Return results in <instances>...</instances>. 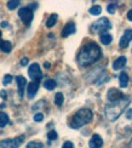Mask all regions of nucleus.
Listing matches in <instances>:
<instances>
[{
    "label": "nucleus",
    "instance_id": "nucleus-24",
    "mask_svg": "<svg viewBox=\"0 0 132 148\" xmlns=\"http://www.w3.org/2000/svg\"><path fill=\"white\" fill-rule=\"evenodd\" d=\"M27 148H44V145L41 142H38V141H32L27 145Z\"/></svg>",
    "mask_w": 132,
    "mask_h": 148
},
{
    "label": "nucleus",
    "instance_id": "nucleus-2",
    "mask_svg": "<svg viewBox=\"0 0 132 148\" xmlns=\"http://www.w3.org/2000/svg\"><path fill=\"white\" fill-rule=\"evenodd\" d=\"M129 103H130V97L127 96H125L124 98H121L119 101L109 102V104H107L104 108V113H105V116L108 118V120L110 121L116 120L126 110V107L129 106Z\"/></svg>",
    "mask_w": 132,
    "mask_h": 148
},
{
    "label": "nucleus",
    "instance_id": "nucleus-8",
    "mask_svg": "<svg viewBox=\"0 0 132 148\" xmlns=\"http://www.w3.org/2000/svg\"><path fill=\"white\" fill-rule=\"evenodd\" d=\"M124 97H125V95L118 89H110V90H108V92H107V98H108L109 102L119 101V100H121V98H124Z\"/></svg>",
    "mask_w": 132,
    "mask_h": 148
},
{
    "label": "nucleus",
    "instance_id": "nucleus-18",
    "mask_svg": "<svg viewBox=\"0 0 132 148\" xmlns=\"http://www.w3.org/2000/svg\"><path fill=\"white\" fill-rule=\"evenodd\" d=\"M10 123L9 119V115L4 113V112H0V127H5Z\"/></svg>",
    "mask_w": 132,
    "mask_h": 148
},
{
    "label": "nucleus",
    "instance_id": "nucleus-21",
    "mask_svg": "<svg viewBox=\"0 0 132 148\" xmlns=\"http://www.w3.org/2000/svg\"><path fill=\"white\" fill-rule=\"evenodd\" d=\"M63 101H64V96L62 92H57L55 96V104L56 106H62L63 104Z\"/></svg>",
    "mask_w": 132,
    "mask_h": 148
},
{
    "label": "nucleus",
    "instance_id": "nucleus-6",
    "mask_svg": "<svg viewBox=\"0 0 132 148\" xmlns=\"http://www.w3.org/2000/svg\"><path fill=\"white\" fill-rule=\"evenodd\" d=\"M18 16L26 26H29L33 21V10L30 8H21L20 11H18Z\"/></svg>",
    "mask_w": 132,
    "mask_h": 148
},
{
    "label": "nucleus",
    "instance_id": "nucleus-31",
    "mask_svg": "<svg viewBox=\"0 0 132 148\" xmlns=\"http://www.w3.org/2000/svg\"><path fill=\"white\" fill-rule=\"evenodd\" d=\"M0 96H1L3 100H6V96H8V94H6L5 90H1V92H0Z\"/></svg>",
    "mask_w": 132,
    "mask_h": 148
},
{
    "label": "nucleus",
    "instance_id": "nucleus-26",
    "mask_svg": "<svg viewBox=\"0 0 132 148\" xmlns=\"http://www.w3.org/2000/svg\"><path fill=\"white\" fill-rule=\"evenodd\" d=\"M12 79H14V78H12L10 74H6V75L4 77V79H3V84H4V85H9V84L12 82Z\"/></svg>",
    "mask_w": 132,
    "mask_h": 148
},
{
    "label": "nucleus",
    "instance_id": "nucleus-23",
    "mask_svg": "<svg viewBox=\"0 0 132 148\" xmlns=\"http://www.w3.org/2000/svg\"><path fill=\"white\" fill-rule=\"evenodd\" d=\"M90 11V14L91 15H93V16H97V15H99L101 12H102V8H101L99 5H93L92 8L89 10Z\"/></svg>",
    "mask_w": 132,
    "mask_h": 148
},
{
    "label": "nucleus",
    "instance_id": "nucleus-14",
    "mask_svg": "<svg viewBox=\"0 0 132 148\" xmlns=\"http://www.w3.org/2000/svg\"><path fill=\"white\" fill-rule=\"evenodd\" d=\"M126 57L125 56H121V57H119L116 58L114 62H113V69L114 71H119V69H121L125 67V64H126Z\"/></svg>",
    "mask_w": 132,
    "mask_h": 148
},
{
    "label": "nucleus",
    "instance_id": "nucleus-5",
    "mask_svg": "<svg viewBox=\"0 0 132 148\" xmlns=\"http://www.w3.org/2000/svg\"><path fill=\"white\" fill-rule=\"evenodd\" d=\"M24 136H18L16 138H8L0 141V148H18L23 142Z\"/></svg>",
    "mask_w": 132,
    "mask_h": 148
},
{
    "label": "nucleus",
    "instance_id": "nucleus-1",
    "mask_svg": "<svg viewBox=\"0 0 132 148\" xmlns=\"http://www.w3.org/2000/svg\"><path fill=\"white\" fill-rule=\"evenodd\" d=\"M101 56H102V51H101L99 46L96 42H93V41L86 42L79 51L78 63L80 67H89L95 62H97L101 58Z\"/></svg>",
    "mask_w": 132,
    "mask_h": 148
},
{
    "label": "nucleus",
    "instance_id": "nucleus-11",
    "mask_svg": "<svg viewBox=\"0 0 132 148\" xmlns=\"http://www.w3.org/2000/svg\"><path fill=\"white\" fill-rule=\"evenodd\" d=\"M89 146L90 148H101L103 146V140L102 137L99 136V135H93L92 138L90 140V142H89Z\"/></svg>",
    "mask_w": 132,
    "mask_h": 148
},
{
    "label": "nucleus",
    "instance_id": "nucleus-7",
    "mask_svg": "<svg viewBox=\"0 0 132 148\" xmlns=\"http://www.w3.org/2000/svg\"><path fill=\"white\" fill-rule=\"evenodd\" d=\"M28 74H29V77L32 78L33 82L40 83V80L42 79V72L40 69V66L38 64V63H33V64L29 66Z\"/></svg>",
    "mask_w": 132,
    "mask_h": 148
},
{
    "label": "nucleus",
    "instance_id": "nucleus-35",
    "mask_svg": "<svg viewBox=\"0 0 132 148\" xmlns=\"http://www.w3.org/2000/svg\"><path fill=\"white\" fill-rule=\"evenodd\" d=\"M5 107V104H0V109H3Z\"/></svg>",
    "mask_w": 132,
    "mask_h": 148
},
{
    "label": "nucleus",
    "instance_id": "nucleus-22",
    "mask_svg": "<svg viewBox=\"0 0 132 148\" xmlns=\"http://www.w3.org/2000/svg\"><path fill=\"white\" fill-rule=\"evenodd\" d=\"M18 5H20V0H9L6 4L9 10H15L16 8H18Z\"/></svg>",
    "mask_w": 132,
    "mask_h": 148
},
{
    "label": "nucleus",
    "instance_id": "nucleus-10",
    "mask_svg": "<svg viewBox=\"0 0 132 148\" xmlns=\"http://www.w3.org/2000/svg\"><path fill=\"white\" fill-rule=\"evenodd\" d=\"M15 79H16L17 86H18V96L22 98L23 94H24V88H26V85H27V80H26V78H23L22 75H18Z\"/></svg>",
    "mask_w": 132,
    "mask_h": 148
},
{
    "label": "nucleus",
    "instance_id": "nucleus-9",
    "mask_svg": "<svg viewBox=\"0 0 132 148\" xmlns=\"http://www.w3.org/2000/svg\"><path fill=\"white\" fill-rule=\"evenodd\" d=\"M131 40H132V29H126L124 32L120 41H119V46H120L121 49H126L129 46V44L131 42Z\"/></svg>",
    "mask_w": 132,
    "mask_h": 148
},
{
    "label": "nucleus",
    "instance_id": "nucleus-28",
    "mask_svg": "<svg viewBox=\"0 0 132 148\" xmlns=\"http://www.w3.org/2000/svg\"><path fill=\"white\" fill-rule=\"evenodd\" d=\"M62 148H74V145L70 142V141H67V142H64V143H63Z\"/></svg>",
    "mask_w": 132,
    "mask_h": 148
},
{
    "label": "nucleus",
    "instance_id": "nucleus-33",
    "mask_svg": "<svg viewBox=\"0 0 132 148\" xmlns=\"http://www.w3.org/2000/svg\"><path fill=\"white\" fill-rule=\"evenodd\" d=\"M9 24H8V22H1V27H8Z\"/></svg>",
    "mask_w": 132,
    "mask_h": 148
},
{
    "label": "nucleus",
    "instance_id": "nucleus-15",
    "mask_svg": "<svg viewBox=\"0 0 132 148\" xmlns=\"http://www.w3.org/2000/svg\"><path fill=\"white\" fill-rule=\"evenodd\" d=\"M119 84H120V88H126L129 85V74L126 72L120 73V75H119Z\"/></svg>",
    "mask_w": 132,
    "mask_h": 148
},
{
    "label": "nucleus",
    "instance_id": "nucleus-13",
    "mask_svg": "<svg viewBox=\"0 0 132 148\" xmlns=\"http://www.w3.org/2000/svg\"><path fill=\"white\" fill-rule=\"evenodd\" d=\"M39 90V83L36 82H32L28 84V88H27V94H28V97L29 98H33L35 96V94Z\"/></svg>",
    "mask_w": 132,
    "mask_h": 148
},
{
    "label": "nucleus",
    "instance_id": "nucleus-19",
    "mask_svg": "<svg viewBox=\"0 0 132 148\" xmlns=\"http://www.w3.org/2000/svg\"><path fill=\"white\" fill-rule=\"evenodd\" d=\"M57 18H58L57 15H56V14H52L51 16L49 17V20L46 21V27H47V28L53 27L55 24H56V22H57Z\"/></svg>",
    "mask_w": 132,
    "mask_h": 148
},
{
    "label": "nucleus",
    "instance_id": "nucleus-16",
    "mask_svg": "<svg viewBox=\"0 0 132 148\" xmlns=\"http://www.w3.org/2000/svg\"><path fill=\"white\" fill-rule=\"evenodd\" d=\"M99 40L102 42L103 45H109L110 42L113 41V36L109 34V33H102L99 36Z\"/></svg>",
    "mask_w": 132,
    "mask_h": 148
},
{
    "label": "nucleus",
    "instance_id": "nucleus-17",
    "mask_svg": "<svg viewBox=\"0 0 132 148\" xmlns=\"http://www.w3.org/2000/svg\"><path fill=\"white\" fill-rule=\"evenodd\" d=\"M0 50H1L3 52H6V53H9L11 50H12V44L10 41H0Z\"/></svg>",
    "mask_w": 132,
    "mask_h": 148
},
{
    "label": "nucleus",
    "instance_id": "nucleus-20",
    "mask_svg": "<svg viewBox=\"0 0 132 148\" xmlns=\"http://www.w3.org/2000/svg\"><path fill=\"white\" fill-rule=\"evenodd\" d=\"M56 82L53 79H47V80H45L44 82V88L45 89H47V90H53L55 88H56Z\"/></svg>",
    "mask_w": 132,
    "mask_h": 148
},
{
    "label": "nucleus",
    "instance_id": "nucleus-3",
    "mask_svg": "<svg viewBox=\"0 0 132 148\" xmlns=\"http://www.w3.org/2000/svg\"><path fill=\"white\" fill-rule=\"evenodd\" d=\"M92 116H93V113H92L91 109L81 108L73 115V119L70 121V126L73 129H80L81 126L89 124V123L92 120Z\"/></svg>",
    "mask_w": 132,
    "mask_h": 148
},
{
    "label": "nucleus",
    "instance_id": "nucleus-4",
    "mask_svg": "<svg viewBox=\"0 0 132 148\" xmlns=\"http://www.w3.org/2000/svg\"><path fill=\"white\" fill-rule=\"evenodd\" d=\"M111 28V23L107 17H102L97 20L96 22H93L91 24V30L92 32H104Z\"/></svg>",
    "mask_w": 132,
    "mask_h": 148
},
{
    "label": "nucleus",
    "instance_id": "nucleus-30",
    "mask_svg": "<svg viewBox=\"0 0 132 148\" xmlns=\"http://www.w3.org/2000/svg\"><path fill=\"white\" fill-rule=\"evenodd\" d=\"M28 62H29V60H28L27 57H23V58L21 60V66H27Z\"/></svg>",
    "mask_w": 132,
    "mask_h": 148
},
{
    "label": "nucleus",
    "instance_id": "nucleus-34",
    "mask_svg": "<svg viewBox=\"0 0 132 148\" xmlns=\"http://www.w3.org/2000/svg\"><path fill=\"white\" fill-rule=\"evenodd\" d=\"M44 66H45L46 68H50V63L49 62H45V63H44Z\"/></svg>",
    "mask_w": 132,
    "mask_h": 148
},
{
    "label": "nucleus",
    "instance_id": "nucleus-32",
    "mask_svg": "<svg viewBox=\"0 0 132 148\" xmlns=\"http://www.w3.org/2000/svg\"><path fill=\"white\" fill-rule=\"evenodd\" d=\"M127 20L132 22V9H131V10L127 12Z\"/></svg>",
    "mask_w": 132,
    "mask_h": 148
},
{
    "label": "nucleus",
    "instance_id": "nucleus-29",
    "mask_svg": "<svg viewBox=\"0 0 132 148\" xmlns=\"http://www.w3.org/2000/svg\"><path fill=\"white\" fill-rule=\"evenodd\" d=\"M107 9H108V12H109V14H114V12H115V6L114 5H108V8H107Z\"/></svg>",
    "mask_w": 132,
    "mask_h": 148
},
{
    "label": "nucleus",
    "instance_id": "nucleus-27",
    "mask_svg": "<svg viewBox=\"0 0 132 148\" xmlns=\"http://www.w3.org/2000/svg\"><path fill=\"white\" fill-rule=\"evenodd\" d=\"M34 121H36V123H39V121H42L44 120V114L42 113H36L35 115H34Z\"/></svg>",
    "mask_w": 132,
    "mask_h": 148
},
{
    "label": "nucleus",
    "instance_id": "nucleus-25",
    "mask_svg": "<svg viewBox=\"0 0 132 148\" xmlns=\"http://www.w3.org/2000/svg\"><path fill=\"white\" fill-rule=\"evenodd\" d=\"M57 137H58V135H57V132H56V131H50V132L47 134V138H49L50 141L57 140Z\"/></svg>",
    "mask_w": 132,
    "mask_h": 148
},
{
    "label": "nucleus",
    "instance_id": "nucleus-12",
    "mask_svg": "<svg viewBox=\"0 0 132 148\" xmlns=\"http://www.w3.org/2000/svg\"><path fill=\"white\" fill-rule=\"evenodd\" d=\"M75 33V24L73 22H68L66 26L63 27V30H62V36L63 38H67L70 34H74Z\"/></svg>",
    "mask_w": 132,
    "mask_h": 148
},
{
    "label": "nucleus",
    "instance_id": "nucleus-36",
    "mask_svg": "<svg viewBox=\"0 0 132 148\" xmlns=\"http://www.w3.org/2000/svg\"><path fill=\"white\" fill-rule=\"evenodd\" d=\"M0 38H1V32H0Z\"/></svg>",
    "mask_w": 132,
    "mask_h": 148
}]
</instances>
